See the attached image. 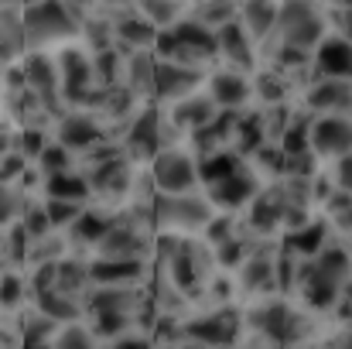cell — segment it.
<instances>
[{"instance_id": "1", "label": "cell", "mask_w": 352, "mask_h": 349, "mask_svg": "<svg viewBox=\"0 0 352 349\" xmlns=\"http://www.w3.org/2000/svg\"><path fill=\"white\" fill-rule=\"evenodd\" d=\"M28 52H58L76 45L82 34V17L65 0H34L21 7Z\"/></svg>"}, {"instance_id": "2", "label": "cell", "mask_w": 352, "mask_h": 349, "mask_svg": "<svg viewBox=\"0 0 352 349\" xmlns=\"http://www.w3.org/2000/svg\"><path fill=\"white\" fill-rule=\"evenodd\" d=\"M329 34L325 28V10L315 0H280L277 7V24L274 34L263 45H274V52H298L311 55V48ZM260 45V48H263Z\"/></svg>"}, {"instance_id": "3", "label": "cell", "mask_w": 352, "mask_h": 349, "mask_svg": "<svg viewBox=\"0 0 352 349\" xmlns=\"http://www.w3.org/2000/svg\"><path fill=\"white\" fill-rule=\"evenodd\" d=\"M154 55L164 62H182V65L209 72L216 65V34L192 17H178L175 24L157 31Z\"/></svg>"}, {"instance_id": "4", "label": "cell", "mask_w": 352, "mask_h": 349, "mask_svg": "<svg viewBox=\"0 0 352 349\" xmlns=\"http://www.w3.org/2000/svg\"><path fill=\"white\" fill-rule=\"evenodd\" d=\"M151 213H154L157 236H202L216 220V209L202 195V189L182 195H157Z\"/></svg>"}, {"instance_id": "5", "label": "cell", "mask_w": 352, "mask_h": 349, "mask_svg": "<svg viewBox=\"0 0 352 349\" xmlns=\"http://www.w3.org/2000/svg\"><path fill=\"white\" fill-rule=\"evenodd\" d=\"M243 329H246L243 308H233V305H212L206 312L182 319V336L206 343L209 349H236Z\"/></svg>"}, {"instance_id": "6", "label": "cell", "mask_w": 352, "mask_h": 349, "mask_svg": "<svg viewBox=\"0 0 352 349\" xmlns=\"http://www.w3.org/2000/svg\"><path fill=\"white\" fill-rule=\"evenodd\" d=\"M147 175L157 189V195H182V192H199V161L195 154L178 144V147H161L147 161Z\"/></svg>"}, {"instance_id": "7", "label": "cell", "mask_w": 352, "mask_h": 349, "mask_svg": "<svg viewBox=\"0 0 352 349\" xmlns=\"http://www.w3.org/2000/svg\"><path fill=\"white\" fill-rule=\"evenodd\" d=\"M349 114H322L308 120V154L318 165H329L336 158H349Z\"/></svg>"}, {"instance_id": "8", "label": "cell", "mask_w": 352, "mask_h": 349, "mask_svg": "<svg viewBox=\"0 0 352 349\" xmlns=\"http://www.w3.org/2000/svg\"><path fill=\"white\" fill-rule=\"evenodd\" d=\"M52 130H55L52 137H55L65 151H72L76 158H79V154H86L89 147H96V144L110 140L107 123L93 114V110H79V107L65 110V114L55 120V127H52Z\"/></svg>"}, {"instance_id": "9", "label": "cell", "mask_w": 352, "mask_h": 349, "mask_svg": "<svg viewBox=\"0 0 352 349\" xmlns=\"http://www.w3.org/2000/svg\"><path fill=\"white\" fill-rule=\"evenodd\" d=\"M206 76H209L206 69H192V65H182V62L157 59L154 62V93H151V100L157 107H171V103L192 96L195 89H202L206 86Z\"/></svg>"}, {"instance_id": "10", "label": "cell", "mask_w": 352, "mask_h": 349, "mask_svg": "<svg viewBox=\"0 0 352 349\" xmlns=\"http://www.w3.org/2000/svg\"><path fill=\"white\" fill-rule=\"evenodd\" d=\"M263 182L250 171V165H246V158H243V165L233 168L230 175H223V178H216V182H209V185H202V195L212 202V209L216 213H239L253 195H256V189H260Z\"/></svg>"}, {"instance_id": "11", "label": "cell", "mask_w": 352, "mask_h": 349, "mask_svg": "<svg viewBox=\"0 0 352 349\" xmlns=\"http://www.w3.org/2000/svg\"><path fill=\"white\" fill-rule=\"evenodd\" d=\"M202 89H206V96L216 103L219 114H239V110L253 107V89H250V76H246V72L212 65Z\"/></svg>"}, {"instance_id": "12", "label": "cell", "mask_w": 352, "mask_h": 349, "mask_svg": "<svg viewBox=\"0 0 352 349\" xmlns=\"http://www.w3.org/2000/svg\"><path fill=\"white\" fill-rule=\"evenodd\" d=\"M212 34H216V65L236 69V72H246V76L256 69L260 48H256V41L239 28V21H230V24L216 28Z\"/></svg>"}, {"instance_id": "13", "label": "cell", "mask_w": 352, "mask_h": 349, "mask_svg": "<svg viewBox=\"0 0 352 349\" xmlns=\"http://www.w3.org/2000/svg\"><path fill=\"white\" fill-rule=\"evenodd\" d=\"M89 288H117V284H144L151 274V260H117V257H89L86 260Z\"/></svg>"}, {"instance_id": "14", "label": "cell", "mask_w": 352, "mask_h": 349, "mask_svg": "<svg viewBox=\"0 0 352 349\" xmlns=\"http://www.w3.org/2000/svg\"><path fill=\"white\" fill-rule=\"evenodd\" d=\"M301 96V110L311 116L349 114V79H308Z\"/></svg>"}, {"instance_id": "15", "label": "cell", "mask_w": 352, "mask_h": 349, "mask_svg": "<svg viewBox=\"0 0 352 349\" xmlns=\"http://www.w3.org/2000/svg\"><path fill=\"white\" fill-rule=\"evenodd\" d=\"M164 110V120L188 140L195 130H202L206 123H212L219 110H216V103L206 96V89H195L192 96H185V100H178V103H171V107H161Z\"/></svg>"}, {"instance_id": "16", "label": "cell", "mask_w": 352, "mask_h": 349, "mask_svg": "<svg viewBox=\"0 0 352 349\" xmlns=\"http://www.w3.org/2000/svg\"><path fill=\"white\" fill-rule=\"evenodd\" d=\"M349 38H339V34H325L308 55L311 79H349Z\"/></svg>"}, {"instance_id": "17", "label": "cell", "mask_w": 352, "mask_h": 349, "mask_svg": "<svg viewBox=\"0 0 352 349\" xmlns=\"http://www.w3.org/2000/svg\"><path fill=\"white\" fill-rule=\"evenodd\" d=\"M277 7H280V0H239V7H236V21H239V28L256 41V48L274 34Z\"/></svg>"}, {"instance_id": "18", "label": "cell", "mask_w": 352, "mask_h": 349, "mask_svg": "<svg viewBox=\"0 0 352 349\" xmlns=\"http://www.w3.org/2000/svg\"><path fill=\"white\" fill-rule=\"evenodd\" d=\"M41 199H69V202H89L93 192H89V182L79 168H69V171H58V175H48L41 182Z\"/></svg>"}, {"instance_id": "19", "label": "cell", "mask_w": 352, "mask_h": 349, "mask_svg": "<svg viewBox=\"0 0 352 349\" xmlns=\"http://www.w3.org/2000/svg\"><path fill=\"white\" fill-rule=\"evenodd\" d=\"M28 271H0V315H14L28 305Z\"/></svg>"}, {"instance_id": "20", "label": "cell", "mask_w": 352, "mask_h": 349, "mask_svg": "<svg viewBox=\"0 0 352 349\" xmlns=\"http://www.w3.org/2000/svg\"><path fill=\"white\" fill-rule=\"evenodd\" d=\"M236 7H239V0H199V3L192 7L188 17L199 21L202 28L216 31V28H223V24L236 21Z\"/></svg>"}, {"instance_id": "21", "label": "cell", "mask_w": 352, "mask_h": 349, "mask_svg": "<svg viewBox=\"0 0 352 349\" xmlns=\"http://www.w3.org/2000/svg\"><path fill=\"white\" fill-rule=\"evenodd\" d=\"M28 202H31V195H28L21 185H3V182H0V230L14 226V223L24 216Z\"/></svg>"}, {"instance_id": "22", "label": "cell", "mask_w": 352, "mask_h": 349, "mask_svg": "<svg viewBox=\"0 0 352 349\" xmlns=\"http://www.w3.org/2000/svg\"><path fill=\"white\" fill-rule=\"evenodd\" d=\"M103 343L93 336V329L86 322H72V326H62L52 339L48 349H100Z\"/></svg>"}, {"instance_id": "23", "label": "cell", "mask_w": 352, "mask_h": 349, "mask_svg": "<svg viewBox=\"0 0 352 349\" xmlns=\"http://www.w3.org/2000/svg\"><path fill=\"white\" fill-rule=\"evenodd\" d=\"M45 202V213H48V223H52V230L65 233L82 213H86V206L89 202H69V199H41Z\"/></svg>"}, {"instance_id": "24", "label": "cell", "mask_w": 352, "mask_h": 349, "mask_svg": "<svg viewBox=\"0 0 352 349\" xmlns=\"http://www.w3.org/2000/svg\"><path fill=\"white\" fill-rule=\"evenodd\" d=\"M100 349H157V346H154V339L147 332H130V336H120L113 343H103Z\"/></svg>"}]
</instances>
